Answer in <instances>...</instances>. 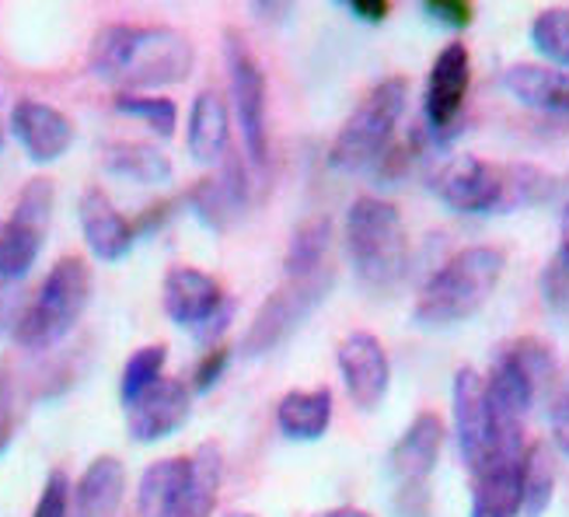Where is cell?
<instances>
[{"label":"cell","mask_w":569,"mask_h":517,"mask_svg":"<svg viewBox=\"0 0 569 517\" xmlns=\"http://www.w3.org/2000/svg\"><path fill=\"white\" fill-rule=\"evenodd\" d=\"M192 416V388L182 378H161L151 391L127 406V434L133 445H158L179 434Z\"/></svg>","instance_id":"5bb4252c"},{"label":"cell","mask_w":569,"mask_h":517,"mask_svg":"<svg viewBox=\"0 0 569 517\" xmlns=\"http://www.w3.org/2000/svg\"><path fill=\"white\" fill-rule=\"evenodd\" d=\"M468 517H503V514L489 510V507H482V504H472V514H468Z\"/></svg>","instance_id":"60d3db41"},{"label":"cell","mask_w":569,"mask_h":517,"mask_svg":"<svg viewBox=\"0 0 569 517\" xmlns=\"http://www.w3.org/2000/svg\"><path fill=\"white\" fill-rule=\"evenodd\" d=\"M531 46L556 70L569 73V8H546L531 21Z\"/></svg>","instance_id":"f546056e"},{"label":"cell","mask_w":569,"mask_h":517,"mask_svg":"<svg viewBox=\"0 0 569 517\" xmlns=\"http://www.w3.org/2000/svg\"><path fill=\"white\" fill-rule=\"evenodd\" d=\"M500 84L510 98L521 106L549 112V116H569V73L556 70L549 63H510L500 73Z\"/></svg>","instance_id":"ffe728a7"},{"label":"cell","mask_w":569,"mask_h":517,"mask_svg":"<svg viewBox=\"0 0 569 517\" xmlns=\"http://www.w3.org/2000/svg\"><path fill=\"white\" fill-rule=\"evenodd\" d=\"M556 497V458L546 445H531L521 458V517H541Z\"/></svg>","instance_id":"4316f807"},{"label":"cell","mask_w":569,"mask_h":517,"mask_svg":"<svg viewBox=\"0 0 569 517\" xmlns=\"http://www.w3.org/2000/svg\"><path fill=\"white\" fill-rule=\"evenodd\" d=\"M127 497V465L116 455H98L81 479L73 483V514L78 517H116Z\"/></svg>","instance_id":"44dd1931"},{"label":"cell","mask_w":569,"mask_h":517,"mask_svg":"<svg viewBox=\"0 0 569 517\" xmlns=\"http://www.w3.org/2000/svg\"><path fill=\"white\" fill-rule=\"evenodd\" d=\"M224 517H259V514H252V510H228Z\"/></svg>","instance_id":"b9f144b4"},{"label":"cell","mask_w":569,"mask_h":517,"mask_svg":"<svg viewBox=\"0 0 569 517\" xmlns=\"http://www.w3.org/2000/svg\"><path fill=\"white\" fill-rule=\"evenodd\" d=\"M329 245H332V217L315 213L305 225H297L287 245V256H283L287 280H308V277H318L321 269H329L326 266Z\"/></svg>","instance_id":"cb8c5ba5"},{"label":"cell","mask_w":569,"mask_h":517,"mask_svg":"<svg viewBox=\"0 0 569 517\" xmlns=\"http://www.w3.org/2000/svg\"><path fill=\"white\" fill-rule=\"evenodd\" d=\"M332 284H336L332 269H321L318 277L287 280L283 287H277L259 305L249 332H244V339H241V354L244 357H266V354H273L277 347H283V342L305 326V318L321 301H326V294L332 290Z\"/></svg>","instance_id":"52a82bcc"},{"label":"cell","mask_w":569,"mask_h":517,"mask_svg":"<svg viewBox=\"0 0 569 517\" xmlns=\"http://www.w3.org/2000/svg\"><path fill=\"white\" fill-rule=\"evenodd\" d=\"M339 8H346L353 18L367 21V24H381L388 14H391V4L388 0H342Z\"/></svg>","instance_id":"74e56055"},{"label":"cell","mask_w":569,"mask_h":517,"mask_svg":"<svg viewBox=\"0 0 569 517\" xmlns=\"http://www.w3.org/2000/svg\"><path fill=\"white\" fill-rule=\"evenodd\" d=\"M78 220H81V235H84L88 252L98 262H122L133 252V245L140 241L133 220L109 200L106 189H98V186L81 192Z\"/></svg>","instance_id":"2e32d148"},{"label":"cell","mask_w":569,"mask_h":517,"mask_svg":"<svg viewBox=\"0 0 569 517\" xmlns=\"http://www.w3.org/2000/svg\"><path fill=\"white\" fill-rule=\"evenodd\" d=\"M8 127H11L14 140L21 143L24 158L36 165H53V161L67 158L73 140H78L73 119L63 109L42 102V98H18L11 106Z\"/></svg>","instance_id":"8fae6325"},{"label":"cell","mask_w":569,"mask_h":517,"mask_svg":"<svg viewBox=\"0 0 569 517\" xmlns=\"http://www.w3.org/2000/svg\"><path fill=\"white\" fill-rule=\"evenodd\" d=\"M423 14L440 24H448V29H465V24H472L476 8L468 4V0H427Z\"/></svg>","instance_id":"e575fe53"},{"label":"cell","mask_w":569,"mask_h":517,"mask_svg":"<svg viewBox=\"0 0 569 517\" xmlns=\"http://www.w3.org/2000/svg\"><path fill=\"white\" fill-rule=\"evenodd\" d=\"M186 147L196 165H220L231 155V106L217 88H203L192 98Z\"/></svg>","instance_id":"ac0fdd59"},{"label":"cell","mask_w":569,"mask_h":517,"mask_svg":"<svg viewBox=\"0 0 569 517\" xmlns=\"http://www.w3.org/2000/svg\"><path fill=\"white\" fill-rule=\"evenodd\" d=\"M556 262L562 269H569V203L559 213V256H556Z\"/></svg>","instance_id":"f35d334b"},{"label":"cell","mask_w":569,"mask_h":517,"mask_svg":"<svg viewBox=\"0 0 569 517\" xmlns=\"http://www.w3.org/2000/svg\"><path fill=\"white\" fill-rule=\"evenodd\" d=\"M186 203L210 231H228L244 213V207H249V171H244V161L228 155L217 165L213 176L200 179L186 192Z\"/></svg>","instance_id":"9a60e30c"},{"label":"cell","mask_w":569,"mask_h":517,"mask_svg":"<svg viewBox=\"0 0 569 517\" xmlns=\"http://www.w3.org/2000/svg\"><path fill=\"white\" fill-rule=\"evenodd\" d=\"M443 420L437 412L423 409L412 416V424L402 430V437L395 440V448L388 455V469L395 483L406 489H419L437 469L440 451H443Z\"/></svg>","instance_id":"e0dca14e"},{"label":"cell","mask_w":569,"mask_h":517,"mask_svg":"<svg viewBox=\"0 0 569 517\" xmlns=\"http://www.w3.org/2000/svg\"><path fill=\"white\" fill-rule=\"evenodd\" d=\"M321 517H375V514H367L363 507H332V510H326Z\"/></svg>","instance_id":"ab89813d"},{"label":"cell","mask_w":569,"mask_h":517,"mask_svg":"<svg viewBox=\"0 0 569 517\" xmlns=\"http://www.w3.org/2000/svg\"><path fill=\"white\" fill-rule=\"evenodd\" d=\"M196 67V46L171 24L109 21L94 32L88 49L91 78L119 91L158 95L171 84L189 81Z\"/></svg>","instance_id":"6da1fadb"},{"label":"cell","mask_w":569,"mask_h":517,"mask_svg":"<svg viewBox=\"0 0 569 517\" xmlns=\"http://www.w3.org/2000/svg\"><path fill=\"white\" fill-rule=\"evenodd\" d=\"M332 388H293L277 402V427L287 440H321L332 427Z\"/></svg>","instance_id":"7402d4cb"},{"label":"cell","mask_w":569,"mask_h":517,"mask_svg":"<svg viewBox=\"0 0 569 517\" xmlns=\"http://www.w3.org/2000/svg\"><path fill=\"white\" fill-rule=\"evenodd\" d=\"M231 298L220 280L200 266H171L161 280V308L176 326L196 332L224 308Z\"/></svg>","instance_id":"4fadbf2b"},{"label":"cell","mask_w":569,"mask_h":517,"mask_svg":"<svg viewBox=\"0 0 569 517\" xmlns=\"http://www.w3.org/2000/svg\"><path fill=\"white\" fill-rule=\"evenodd\" d=\"M94 277L91 266L81 256H63L49 266V274L42 277L36 298L24 305L18 326L11 332L18 350L42 354L53 350L57 342H63L73 329H78L81 315L91 305Z\"/></svg>","instance_id":"3957f363"},{"label":"cell","mask_w":569,"mask_h":517,"mask_svg":"<svg viewBox=\"0 0 569 517\" xmlns=\"http://www.w3.org/2000/svg\"><path fill=\"white\" fill-rule=\"evenodd\" d=\"M433 196L455 213H497L513 207L510 168L482 161L476 155H458L433 176Z\"/></svg>","instance_id":"ba28073f"},{"label":"cell","mask_w":569,"mask_h":517,"mask_svg":"<svg viewBox=\"0 0 569 517\" xmlns=\"http://www.w3.org/2000/svg\"><path fill=\"white\" fill-rule=\"evenodd\" d=\"M102 171L122 182L137 186H164L171 179V158L154 143L143 140H112L102 147Z\"/></svg>","instance_id":"603a6c76"},{"label":"cell","mask_w":569,"mask_h":517,"mask_svg":"<svg viewBox=\"0 0 569 517\" xmlns=\"http://www.w3.org/2000/svg\"><path fill=\"white\" fill-rule=\"evenodd\" d=\"M451 412H455L461 461L479 476L492 458V424H489V402H486V378L476 371V367H461V371H455Z\"/></svg>","instance_id":"7c38bea8"},{"label":"cell","mask_w":569,"mask_h":517,"mask_svg":"<svg viewBox=\"0 0 569 517\" xmlns=\"http://www.w3.org/2000/svg\"><path fill=\"white\" fill-rule=\"evenodd\" d=\"M541 301L559 318L562 326H569V269H562L556 259L541 274Z\"/></svg>","instance_id":"d6a6232c"},{"label":"cell","mask_w":569,"mask_h":517,"mask_svg":"<svg viewBox=\"0 0 569 517\" xmlns=\"http://www.w3.org/2000/svg\"><path fill=\"white\" fill-rule=\"evenodd\" d=\"M112 109L119 116H130V119H140L143 127H151V133L158 137H171L179 127V106L176 98L168 95H133V91H119L112 98Z\"/></svg>","instance_id":"f1b7e54d"},{"label":"cell","mask_w":569,"mask_h":517,"mask_svg":"<svg viewBox=\"0 0 569 517\" xmlns=\"http://www.w3.org/2000/svg\"><path fill=\"white\" fill-rule=\"evenodd\" d=\"M192 483V458L171 455L158 458L140 473L137 483V510L140 517H179Z\"/></svg>","instance_id":"d6986e66"},{"label":"cell","mask_w":569,"mask_h":517,"mask_svg":"<svg viewBox=\"0 0 569 517\" xmlns=\"http://www.w3.org/2000/svg\"><path fill=\"white\" fill-rule=\"evenodd\" d=\"M409 102V81L406 78H385L381 84L370 88L360 106L346 116L332 147L329 165L336 171H367L388 158L395 130L406 116Z\"/></svg>","instance_id":"5b68a950"},{"label":"cell","mask_w":569,"mask_h":517,"mask_svg":"<svg viewBox=\"0 0 569 517\" xmlns=\"http://www.w3.org/2000/svg\"><path fill=\"white\" fill-rule=\"evenodd\" d=\"M346 256L367 287L399 284L409 262V238L402 213L381 196H357L346 210Z\"/></svg>","instance_id":"277c9868"},{"label":"cell","mask_w":569,"mask_h":517,"mask_svg":"<svg viewBox=\"0 0 569 517\" xmlns=\"http://www.w3.org/2000/svg\"><path fill=\"white\" fill-rule=\"evenodd\" d=\"M507 269V256L497 245H468L451 256L419 290L412 305V318L427 329H443L468 322L486 308L492 290L500 287Z\"/></svg>","instance_id":"7a4b0ae2"},{"label":"cell","mask_w":569,"mask_h":517,"mask_svg":"<svg viewBox=\"0 0 569 517\" xmlns=\"http://www.w3.org/2000/svg\"><path fill=\"white\" fill-rule=\"evenodd\" d=\"M468 88H472V53L465 42H448L437 53L423 91V130L433 140H448L455 133Z\"/></svg>","instance_id":"9c48e42d"},{"label":"cell","mask_w":569,"mask_h":517,"mask_svg":"<svg viewBox=\"0 0 569 517\" xmlns=\"http://www.w3.org/2000/svg\"><path fill=\"white\" fill-rule=\"evenodd\" d=\"M70 510H73V483L67 479L63 469H53L42 483L32 517H70Z\"/></svg>","instance_id":"1f68e13d"},{"label":"cell","mask_w":569,"mask_h":517,"mask_svg":"<svg viewBox=\"0 0 569 517\" xmlns=\"http://www.w3.org/2000/svg\"><path fill=\"white\" fill-rule=\"evenodd\" d=\"M24 311V298H21V284H8L0 280V339L11 336L18 318Z\"/></svg>","instance_id":"8d00e7d4"},{"label":"cell","mask_w":569,"mask_h":517,"mask_svg":"<svg viewBox=\"0 0 569 517\" xmlns=\"http://www.w3.org/2000/svg\"><path fill=\"white\" fill-rule=\"evenodd\" d=\"M224 63H228V91H231V109L241 130L244 158L256 168L269 161V88H266V70L252 46L238 32L224 36Z\"/></svg>","instance_id":"8992f818"},{"label":"cell","mask_w":569,"mask_h":517,"mask_svg":"<svg viewBox=\"0 0 569 517\" xmlns=\"http://www.w3.org/2000/svg\"><path fill=\"white\" fill-rule=\"evenodd\" d=\"M164 364H168L164 342H147V347L133 350L130 360L122 364V375H119V402L133 406L143 391H151L164 378Z\"/></svg>","instance_id":"83f0119b"},{"label":"cell","mask_w":569,"mask_h":517,"mask_svg":"<svg viewBox=\"0 0 569 517\" xmlns=\"http://www.w3.org/2000/svg\"><path fill=\"white\" fill-rule=\"evenodd\" d=\"M0 151H4V127H0Z\"/></svg>","instance_id":"7bdbcfd3"},{"label":"cell","mask_w":569,"mask_h":517,"mask_svg":"<svg viewBox=\"0 0 569 517\" xmlns=\"http://www.w3.org/2000/svg\"><path fill=\"white\" fill-rule=\"evenodd\" d=\"M189 458H192V483L179 517H213L220 483H224V451L213 440H207Z\"/></svg>","instance_id":"484cf974"},{"label":"cell","mask_w":569,"mask_h":517,"mask_svg":"<svg viewBox=\"0 0 569 517\" xmlns=\"http://www.w3.org/2000/svg\"><path fill=\"white\" fill-rule=\"evenodd\" d=\"M549 434H552V448L569 461V391H562V396L549 402Z\"/></svg>","instance_id":"d590c367"},{"label":"cell","mask_w":569,"mask_h":517,"mask_svg":"<svg viewBox=\"0 0 569 517\" xmlns=\"http://www.w3.org/2000/svg\"><path fill=\"white\" fill-rule=\"evenodd\" d=\"M46 231L24 225L14 213L0 220V280L21 284L42 256Z\"/></svg>","instance_id":"d4e9b609"},{"label":"cell","mask_w":569,"mask_h":517,"mask_svg":"<svg viewBox=\"0 0 569 517\" xmlns=\"http://www.w3.org/2000/svg\"><path fill=\"white\" fill-rule=\"evenodd\" d=\"M231 350L228 347H213V350H207L203 354V360L196 364V371H192V396H203V391H210L220 378H224V371H228V364H231Z\"/></svg>","instance_id":"836d02e7"},{"label":"cell","mask_w":569,"mask_h":517,"mask_svg":"<svg viewBox=\"0 0 569 517\" xmlns=\"http://www.w3.org/2000/svg\"><path fill=\"white\" fill-rule=\"evenodd\" d=\"M336 367H339L346 396H350V402L360 412H370L385 402L391 388V360H388L385 342L375 332L357 329L346 336L336 347Z\"/></svg>","instance_id":"30bf717a"},{"label":"cell","mask_w":569,"mask_h":517,"mask_svg":"<svg viewBox=\"0 0 569 517\" xmlns=\"http://www.w3.org/2000/svg\"><path fill=\"white\" fill-rule=\"evenodd\" d=\"M507 354L525 367L528 378L538 388L549 385L556 378V357H552V350L546 347V342H538V339H517L513 347H507Z\"/></svg>","instance_id":"4dcf8cb0"}]
</instances>
